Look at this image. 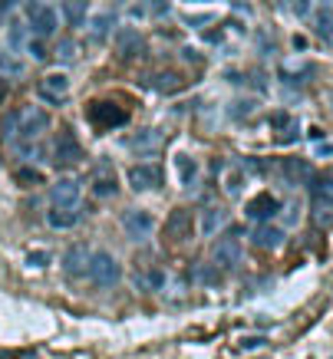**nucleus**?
<instances>
[{"label": "nucleus", "mask_w": 333, "mask_h": 359, "mask_svg": "<svg viewBox=\"0 0 333 359\" xmlns=\"http://www.w3.org/2000/svg\"><path fill=\"white\" fill-rule=\"evenodd\" d=\"M63 13L70 27H83L86 23V0H63Z\"/></svg>", "instance_id": "obj_22"}, {"label": "nucleus", "mask_w": 333, "mask_h": 359, "mask_svg": "<svg viewBox=\"0 0 333 359\" xmlns=\"http://www.w3.org/2000/svg\"><path fill=\"white\" fill-rule=\"evenodd\" d=\"M122 228H126V234L136 238V241L149 238L152 234V215L149 211H126V215H122Z\"/></svg>", "instance_id": "obj_13"}, {"label": "nucleus", "mask_w": 333, "mask_h": 359, "mask_svg": "<svg viewBox=\"0 0 333 359\" xmlns=\"http://www.w3.org/2000/svg\"><path fill=\"white\" fill-rule=\"evenodd\" d=\"M7 43H11V50H23V46H27V30H23L20 23H11V36H7Z\"/></svg>", "instance_id": "obj_29"}, {"label": "nucleus", "mask_w": 333, "mask_h": 359, "mask_svg": "<svg viewBox=\"0 0 333 359\" xmlns=\"http://www.w3.org/2000/svg\"><path fill=\"white\" fill-rule=\"evenodd\" d=\"M46 126H50V116H46L40 106H23L17 109V139H37L44 135Z\"/></svg>", "instance_id": "obj_2"}, {"label": "nucleus", "mask_w": 333, "mask_h": 359, "mask_svg": "<svg viewBox=\"0 0 333 359\" xmlns=\"http://www.w3.org/2000/svg\"><path fill=\"white\" fill-rule=\"evenodd\" d=\"M313 76V66H287V69H280V79H307Z\"/></svg>", "instance_id": "obj_30"}, {"label": "nucleus", "mask_w": 333, "mask_h": 359, "mask_svg": "<svg viewBox=\"0 0 333 359\" xmlns=\"http://www.w3.org/2000/svg\"><path fill=\"white\" fill-rule=\"evenodd\" d=\"M119 53L126 56V60H132V56H139L142 53V36H139V30H119Z\"/></svg>", "instance_id": "obj_19"}, {"label": "nucleus", "mask_w": 333, "mask_h": 359, "mask_svg": "<svg viewBox=\"0 0 333 359\" xmlns=\"http://www.w3.org/2000/svg\"><path fill=\"white\" fill-rule=\"evenodd\" d=\"M244 188V178H241V172H228V178H225V191L228 195H237Z\"/></svg>", "instance_id": "obj_33"}, {"label": "nucleus", "mask_w": 333, "mask_h": 359, "mask_svg": "<svg viewBox=\"0 0 333 359\" xmlns=\"http://www.w3.org/2000/svg\"><path fill=\"white\" fill-rule=\"evenodd\" d=\"M63 271H66V277H86V271H89V254H86V248H70L63 254Z\"/></svg>", "instance_id": "obj_14"}, {"label": "nucleus", "mask_w": 333, "mask_h": 359, "mask_svg": "<svg viewBox=\"0 0 333 359\" xmlns=\"http://www.w3.org/2000/svg\"><path fill=\"white\" fill-rule=\"evenodd\" d=\"M330 106H333V99H330Z\"/></svg>", "instance_id": "obj_46"}, {"label": "nucleus", "mask_w": 333, "mask_h": 359, "mask_svg": "<svg viewBox=\"0 0 333 359\" xmlns=\"http://www.w3.org/2000/svg\"><path fill=\"white\" fill-rule=\"evenodd\" d=\"M50 205L79 211V182H76V178H60V182L50 188Z\"/></svg>", "instance_id": "obj_6"}, {"label": "nucleus", "mask_w": 333, "mask_h": 359, "mask_svg": "<svg viewBox=\"0 0 333 359\" xmlns=\"http://www.w3.org/2000/svg\"><path fill=\"white\" fill-rule=\"evenodd\" d=\"M4 96H7V79L0 76V99H4Z\"/></svg>", "instance_id": "obj_43"}, {"label": "nucleus", "mask_w": 333, "mask_h": 359, "mask_svg": "<svg viewBox=\"0 0 333 359\" xmlns=\"http://www.w3.org/2000/svg\"><path fill=\"white\" fill-rule=\"evenodd\" d=\"M145 287H149V290H162V287H165V273H162L159 267H152V271L145 273Z\"/></svg>", "instance_id": "obj_34"}, {"label": "nucleus", "mask_w": 333, "mask_h": 359, "mask_svg": "<svg viewBox=\"0 0 333 359\" xmlns=\"http://www.w3.org/2000/svg\"><path fill=\"white\" fill-rule=\"evenodd\" d=\"M192 277H195V283H204V287H215V283H218V273H215V267H211V264H208V267H204V264H198Z\"/></svg>", "instance_id": "obj_28"}, {"label": "nucleus", "mask_w": 333, "mask_h": 359, "mask_svg": "<svg viewBox=\"0 0 333 359\" xmlns=\"http://www.w3.org/2000/svg\"><path fill=\"white\" fill-rule=\"evenodd\" d=\"M27 46H30V53L37 56V60H46V50H44V43H40V40H30Z\"/></svg>", "instance_id": "obj_38"}, {"label": "nucleus", "mask_w": 333, "mask_h": 359, "mask_svg": "<svg viewBox=\"0 0 333 359\" xmlns=\"http://www.w3.org/2000/svg\"><path fill=\"white\" fill-rule=\"evenodd\" d=\"M17 182H20V185H40L44 178H40V172H33V168H20V172H17Z\"/></svg>", "instance_id": "obj_36"}, {"label": "nucleus", "mask_w": 333, "mask_h": 359, "mask_svg": "<svg viewBox=\"0 0 333 359\" xmlns=\"http://www.w3.org/2000/svg\"><path fill=\"white\" fill-rule=\"evenodd\" d=\"M56 56H60L63 63H70V60H76V56H79V50H76L73 40H63V43L56 46Z\"/></svg>", "instance_id": "obj_32"}, {"label": "nucleus", "mask_w": 333, "mask_h": 359, "mask_svg": "<svg viewBox=\"0 0 333 359\" xmlns=\"http://www.w3.org/2000/svg\"><path fill=\"white\" fill-rule=\"evenodd\" d=\"M251 241H254L258 248H278V244H284V228H274V224H264V221H261V228L251 231Z\"/></svg>", "instance_id": "obj_17"}, {"label": "nucleus", "mask_w": 333, "mask_h": 359, "mask_svg": "<svg viewBox=\"0 0 333 359\" xmlns=\"http://www.w3.org/2000/svg\"><path fill=\"white\" fill-rule=\"evenodd\" d=\"M317 152H320V155H333V145H330V142H323V145L317 149Z\"/></svg>", "instance_id": "obj_42"}, {"label": "nucleus", "mask_w": 333, "mask_h": 359, "mask_svg": "<svg viewBox=\"0 0 333 359\" xmlns=\"http://www.w3.org/2000/svg\"><path fill=\"white\" fill-rule=\"evenodd\" d=\"M129 185L136 188V191H152V188H162V168L159 165H136V168H129Z\"/></svg>", "instance_id": "obj_10"}, {"label": "nucleus", "mask_w": 333, "mask_h": 359, "mask_svg": "<svg viewBox=\"0 0 333 359\" xmlns=\"http://www.w3.org/2000/svg\"><path fill=\"white\" fill-rule=\"evenodd\" d=\"M7 11H11V0H0V20L7 17Z\"/></svg>", "instance_id": "obj_41"}, {"label": "nucleus", "mask_w": 333, "mask_h": 359, "mask_svg": "<svg viewBox=\"0 0 333 359\" xmlns=\"http://www.w3.org/2000/svg\"><path fill=\"white\" fill-rule=\"evenodd\" d=\"M66 89H70V79H66L63 73H50V76L40 83V96H44L50 106H63Z\"/></svg>", "instance_id": "obj_11"}, {"label": "nucleus", "mask_w": 333, "mask_h": 359, "mask_svg": "<svg viewBox=\"0 0 333 359\" xmlns=\"http://www.w3.org/2000/svg\"><path fill=\"white\" fill-rule=\"evenodd\" d=\"M86 277L93 283H99V287H116L119 277H122V267H119V261L112 257V254L99 250V254H89V271H86Z\"/></svg>", "instance_id": "obj_1"}, {"label": "nucleus", "mask_w": 333, "mask_h": 359, "mask_svg": "<svg viewBox=\"0 0 333 359\" xmlns=\"http://www.w3.org/2000/svg\"><path fill=\"white\" fill-rule=\"evenodd\" d=\"M264 343H268V339H264V337H258V339H244L241 346H264Z\"/></svg>", "instance_id": "obj_40"}, {"label": "nucleus", "mask_w": 333, "mask_h": 359, "mask_svg": "<svg viewBox=\"0 0 333 359\" xmlns=\"http://www.w3.org/2000/svg\"><path fill=\"white\" fill-rule=\"evenodd\" d=\"M290 4H294V13H297V17H301V20H311V0H290Z\"/></svg>", "instance_id": "obj_37"}, {"label": "nucleus", "mask_w": 333, "mask_h": 359, "mask_svg": "<svg viewBox=\"0 0 333 359\" xmlns=\"http://www.w3.org/2000/svg\"><path fill=\"white\" fill-rule=\"evenodd\" d=\"M225 224H228V211H225V208H204L202 221H198V231H202L204 238H211V234H218Z\"/></svg>", "instance_id": "obj_15"}, {"label": "nucleus", "mask_w": 333, "mask_h": 359, "mask_svg": "<svg viewBox=\"0 0 333 359\" xmlns=\"http://www.w3.org/2000/svg\"><path fill=\"white\" fill-rule=\"evenodd\" d=\"M311 17H313V30L320 33L327 43H333V11L330 7H320V11L311 13Z\"/></svg>", "instance_id": "obj_20"}, {"label": "nucleus", "mask_w": 333, "mask_h": 359, "mask_svg": "<svg viewBox=\"0 0 333 359\" xmlns=\"http://www.w3.org/2000/svg\"><path fill=\"white\" fill-rule=\"evenodd\" d=\"M162 145H165V135L159 129H139L126 139V149L136 155H155Z\"/></svg>", "instance_id": "obj_4"}, {"label": "nucleus", "mask_w": 333, "mask_h": 359, "mask_svg": "<svg viewBox=\"0 0 333 359\" xmlns=\"http://www.w3.org/2000/svg\"><path fill=\"white\" fill-rule=\"evenodd\" d=\"M307 185H311L313 198H327V201H333V175H317V178L307 182Z\"/></svg>", "instance_id": "obj_26"}, {"label": "nucleus", "mask_w": 333, "mask_h": 359, "mask_svg": "<svg viewBox=\"0 0 333 359\" xmlns=\"http://www.w3.org/2000/svg\"><path fill=\"white\" fill-rule=\"evenodd\" d=\"M145 86H149L155 96H172V93H178V89L185 86V79L178 69H155Z\"/></svg>", "instance_id": "obj_8"}, {"label": "nucleus", "mask_w": 333, "mask_h": 359, "mask_svg": "<svg viewBox=\"0 0 333 359\" xmlns=\"http://www.w3.org/2000/svg\"><path fill=\"white\" fill-rule=\"evenodd\" d=\"M56 27H60V13L46 4H33L30 7V30L37 36H53Z\"/></svg>", "instance_id": "obj_7"}, {"label": "nucleus", "mask_w": 333, "mask_h": 359, "mask_svg": "<svg viewBox=\"0 0 333 359\" xmlns=\"http://www.w3.org/2000/svg\"><path fill=\"white\" fill-rule=\"evenodd\" d=\"M188 234V211H175L169 218V228H165V238L169 241H185Z\"/></svg>", "instance_id": "obj_21"}, {"label": "nucleus", "mask_w": 333, "mask_h": 359, "mask_svg": "<svg viewBox=\"0 0 333 359\" xmlns=\"http://www.w3.org/2000/svg\"><path fill=\"white\" fill-rule=\"evenodd\" d=\"M211 264L215 267H221V271H231V267H237L241 264V244H237V238H221L215 241V248H211Z\"/></svg>", "instance_id": "obj_5"}, {"label": "nucleus", "mask_w": 333, "mask_h": 359, "mask_svg": "<svg viewBox=\"0 0 333 359\" xmlns=\"http://www.w3.org/2000/svg\"><path fill=\"white\" fill-rule=\"evenodd\" d=\"M76 221H79V211H70V208L50 205V211H46V224L53 231H70V228H76Z\"/></svg>", "instance_id": "obj_16"}, {"label": "nucleus", "mask_w": 333, "mask_h": 359, "mask_svg": "<svg viewBox=\"0 0 333 359\" xmlns=\"http://www.w3.org/2000/svg\"><path fill=\"white\" fill-rule=\"evenodd\" d=\"M83 158V149H79V142L70 129H60L56 132V142H53V165L56 168H70Z\"/></svg>", "instance_id": "obj_3"}, {"label": "nucleus", "mask_w": 333, "mask_h": 359, "mask_svg": "<svg viewBox=\"0 0 333 359\" xmlns=\"http://www.w3.org/2000/svg\"><path fill=\"white\" fill-rule=\"evenodd\" d=\"M44 264H50L46 254H30V267H44Z\"/></svg>", "instance_id": "obj_39"}, {"label": "nucleus", "mask_w": 333, "mask_h": 359, "mask_svg": "<svg viewBox=\"0 0 333 359\" xmlns=\"http://www.w3.org/2000/svg\"><path fill=\"white\" fill-rule=\"evenodd\" d=\"M109 30H112V17L109 13H103V17H93V23H89V33H93V40H106Z\"/></svg>", "instance_id": "obj_27"}, {"label": "nucleus", "mask_w": 333, "mask_h": 359, "mask_svg": "<svg viewBox=\"0 0 333 359\" xmlns=\"http://www.w3.org/2000/svg\"><path fill=\"white\" fill-rule=\"evenodd\" d=\"M0 132H4V139H17V112H11V116H4V126H0Z\"/></svg>", "instance_id": "obj_35"}, {"label": "nucleus", "mask_w": 333, "mask_h": 359, "mask_svg": "<svg viewBox=\"0 0 333 359\" xmlns=\"http://www.w3.org/2000/svg\"><path fill=\"white\" fill-rule=\"evenodd\" d=\"M278 211H280V201L274 195H258L254 201H247L244 205V215L251 221H270Z\"/></svg>", "instance_id": "obj_12"}, {"label": "nucleus", "mask_w": 333, "mask_h": 359, "mask_svg": "<svg viewBox=\"0 0 333 359\" xmlns=\"http://www.w3.org/2000/svg\"><path fill=\"white\" fill-rule=\"evenodd\" d=\"M320 4H323V7H330V4H333V0H320Z\"/></svg>", "instance_id": "obj_45"}, {"label": "nucleus", "mask_w": 333, "mask_h": 359, "mask_svg": "<svg viewBox=\"0 0 333 359\" xmlns=\"http://www.w3.org/2000/svg\"><path fill=\"white\" fill-rule=\"evenodd\" d=\"M89 116L96 119V126L103 122L106 129H116V126H126V122H129L126 109H119L116 102H109V99H103V102H93V106H89Z\"/></svg>", "instance_id": "obj_9"}, {"label": "nucleus", "mask_w": 333, "mask_h": 359, "mask_svg": "<svg viewBox=\"0 0 333 359\" xmlns=\"http://www.w3.org/2000/svg\"><path fill=\"white\" fill-rule=\"evenodd\" d=\"M175 172H178V178H182V185H192L198 165H195L192 155H175Z\"/></svg>", "instance_id": "obj_24"}, {"label": "nucleus", "mask_w": 333, "mask_h": 359, "mask_svg": "<svg viewBox=\"0 0 333 359\" xmlns=\"http://www.w3.org/2000/svg\"><path fill=\"white\" fill-rule=\"evenodd\" d=\"M284 172H290V175H287L290 182H301V178L311 172V168H307L303 162H294V158H290V162H284Z\"/></svg>", "instance_id": "obj_31"}, {"label": "nucleus", "mask_w": 333, "mask_h": 359, "mask_svg": "<svg viewBox=\"0 0 333 359\" xmlns=\"http://www.w3.org/2000/svg\"><path fill=\"white\" fill-rule=\"evenodd\" d=\"M235 4H237V7H247V0H235Z\"/></svg>", "instance_id": "obj_44"}, {"label": "nucleus", "mask_w": 333, "mask_h": 359, "mask_svg": "<svg viewBox=\"0 0 333 359\" xmlns=\"http://www.w3.org/2000/svg\"><path fill=\"white\" fill-rule=\"evenodd\" d=\"M93 191H96V198H112L119 191V182H116V175H109V172H103L93 182Z\"/></svg>", "instance_id": "obj_25"}, {"label": "nucleus", "mask_w": 333, "mask_h": 359, "mask_svg": "<svg viewBox=\"0 0 333 359\" xmlns=\"http://www.w3.org/2000/svg\"><path fill=\"white\" fill-rule=\"evenodd\" d=\"M0 76L7 79V83H11V79H20L23 76V63L13 53H0Z\"/></svg>", "instance_id": "obj_23"}, {"label": "nucleus", "mask_w": 333, "mask_h": 359, "mask_svg": "<svg viewBox=\"0 0 333 359\" xmlns=\"http://www.w3.org/2000/svg\"><path fill=\"white\" fill-rule=\"evenodd\" d=\"M311 221L317 224V228H333V201H327V198H313L311 205Z\"/></svg>", "instance_id": "obj_18"}]
</instances>
